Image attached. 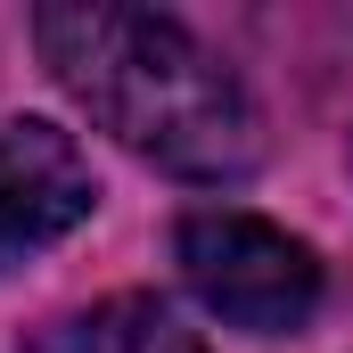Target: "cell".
<instances>
[{"instance_id":"obj_1","label":"cell","mask_w":353,"mask_h":353,"mask_svg":"<svg viewBox=\"0 0 353 353\" xmlns=\"http://www.w3.org/2000/svg\"><path fill=\"white\" fill-rule=\"evenodd\" d=\"M50 74L74 90L99 132L181 181H239L263 157V123L247 83L165 8L115 0H58L33 17Z\"/></svg>"},{"instance_id":"obj_2","label":"cell","mask_w":353,"mask_h":353,"mask_svg":"<svg viewBox=\"0 0 353 353\" xmlns=\"http://www.w3.org/2000/svg\"><path fill=\"white\" fill-rule=\"evenodd\" d=\"M173 255H181V279L197 288V304L230 329H255V337L304 329L321 304V255L263 214H239V205L181 214Z\"/></svg>"},{"instance_id":"obj_3","label":"cell","mask_w":353,"mask_h":353,"mask_svg":"<svg viewBox=\"0 0 353 353\" xmlns=\"http://www.w3.org/2000/svg\"><path fill=\"white\" fill-rule=\"evenodd\" d=\"M90 205H99V181L74 132H58L50 115L0 123V271H25L33 255H50L66 230L90 222Z\"/></svg>"},{"instance_id":"obj_4","label":"cell","mask_w":353,"mask_h":353,"mask_svg":"<svg viewBox=\"0 0 353 353\" xmlns=\"http://www.w3.org/2000/svg\"><path fill=\"white\" fill-rule=\"evenodd\" d=\"M17 353H205V337L181 321L165 296H107L90 312L41 321Z\"/></svg>"}]
</instances>
